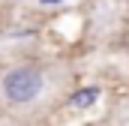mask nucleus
I'll return each instance as SVG.
<instances>
[{
    "label": "nucleus",
    "instance_id": "f257e3e1",
    "mask_svg": "<svg viewBox=\"0 0 129 126\" xmlns=\"http://www.w3.org/2000/svg\"><path fill=\"white\" fill-rule=\"evenodd\" d=\"M60 87V72L42 63H9L0 66V111L30 114L42 108Z\"/></svg>",
    "mask_w": 129,
    "mask_h": 126
},
{
    "label": "nucleus",
    "instance_id": "f03ea898",
    "mask_svg": "<svg viewBox=\"0 0 129 126\" xmlns=\"http://www.w3.org/2000/svg\"><path fill=\"white\" fill-rule=\"evenodd\" d=\"M96 99H99V87H81V90H75V93L66 99V105L75 108V111H84V108L96 105Z\"/></svg>",
    "mask_w": 129,
    "mask_h": 126
},
{
    "label": "nucleus",
    "instance_id": "7ed1b4c3",
    "mask_svg": "<svg viewBox=\"0 0 129 126\" xmlns=\"http://www.w3.org/2000/svg\"><path fill=\"white\" fill-rule=\"evenodd\" d=\"M3 3H12L21 9H51V6H63L69 0H3Z\"/></svg>",
    "mask_w": 129,
    "mask_h": 126
}]
</instances>
